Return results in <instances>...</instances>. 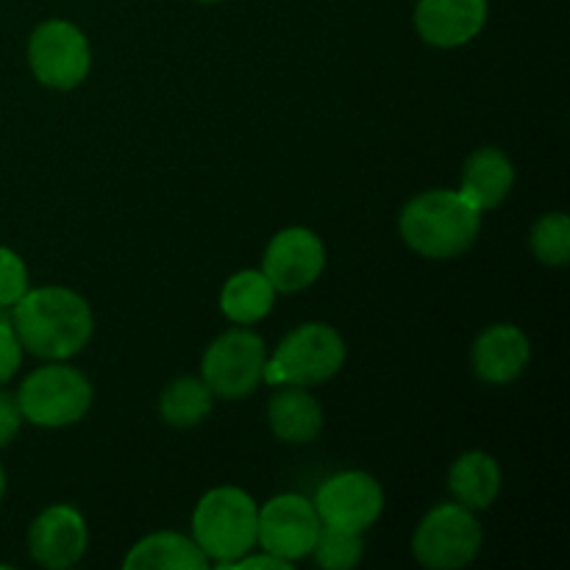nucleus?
Masks as SVG:
<instances>
[{
	"instance_id": "11",
	"label": "nucleus",
	"mask_w": 570,
	"mask_h": 570,
	"mask_svg": "<svg viewBox=\"0 0 570 570\" xmlns=\"http://www.w3.org/2000/svg\"><path fill=\"white\" fill-rule=\"evenodd\" d=\"M326 267V245L315 232L293 226L271 239L262 259V273L271 278L276 293H301L321 278Z\"/></svg>"
},
{
	"instance_id": "12",
	"label": "nucleus",
	"mask_w": 570,
	"mask_h": 570,
	"mask_svg": "<svg viewBox=\"0 0 570 570\" xmlns=\"http://www.w3.org/2000/svg\"><path fill=\"white\" fill-rule=\"evenodd\" d=\"M87 521L70 504H53L37 515L28 532V551L37 566L67 570L81 562L87 551Z\"/></svg>"
},
{
	"instance_id": "5",
	"label": "nucleus",
	"mask_w": 570,
	"mask_h": 570,
	"mask_svg": "<svg viewBox=\"0 0 570 570\" xmlns=\"http://www.w3.org/2000/svg\"><path fill=\"white\" fill-rule=\"evenodd\" d=\"M14 399L22 421L42 429H61L87 415L92 406V384L76 367L53 362L22 379Z\"/></svg>"
},
{
	"instance_id": "16",
	"label": "nucleus",
	"mask_w": 570,
	"mask_h": 570,
	"mask_svg": "<svg viewBox=\"0 0 570 570\" xmlns=\"http://www.w3.org/2000/svg\"><path fill=\"white\" fill-rule=\"evenodd\" d=\"M267 421L284 443H312L323 429V410L306 387L282 384L267 404Z\"/></svg>"
},
{
	"instance_id": "27",
	"label": "nucleus",
	"mask_w": 570,
	"mask_h": 570,
	"mask_svg": "<svg viewBox=\"0 0 570 570\" xmlns=\"http://www.w3.org/2000/svg\"><path fill=\"white\" fill-rule=\"evenodd\" d=\"M3 495H6V471L0 468V501H3Z\"/></svg>"
},
{
	"instance_id": "2",
	"label": "nucleus",
	"mask_w": 570,
	"mask_h": 570,
	"mask_svg": "<svg viewBox=\"0 0 570 570\" xmlns=\"http://www.w3.org/2000/svg\"><path fill=\"white\" fill-rule=\"evenodd\" d=\"M401 237L426 259L462 256L482 232V212L460 189H429L401 212Z\"/></svg>"
},
{
	"instance_id": "7",
	"label": "nucleus",
	"mask_w": 570,
	"mask_h": 570,
	"mask_svg": "<svg viewBox=\"0 0 570 570\" xmlns=\"http://www.w3.org/2000/svg\"><path fill=\"white\" fill-rule=\"evenodd\" d=\"M265 340L250 328H232L206 348L204 382L217 399H248L265 376Z\"/></svg>"
},
{
	"instance_id": "22",
	"label": "nucleus",
	"mask_w": 570,
	"mask_h": 570,
	"mask_svg": "<svg viewBox=\"0 0 570 570\" xmlns=\"http://www.w3.org/2000/svg\"><path fill=\"white\" fill-rule=\"evenodd\" d=\"M532 250L543 265L566 267L570 259V220L562 212H549L532 228Z\"/></svg>"
},
{
	"instance_id": "18",
	"label": "nucleus",
	"mask_w": 570,
	"mask_h": 570,
	"mask_svg": "<svg viewBox=\"0 0 570 570\" xmlns=\"http://www.w3.org/2000/svg\"><path fill=\"white\" fill-rule=\"evenodd\" d=\"M449 490L456 504L468 510H488L501 493V468L484 451H468L451 465Z\"/></svg>"
},
{
	"instance_id": "28",
	"label": "nucleus",
	"mask_w": 570,
	"mask_h": 570,
	"mask_svg": "<svg viewBox=\"0 0 570 570\" xmlns=\"http://www.w3.org/2000/svg\"><path fill=\"white\" fill-rule=\"evenodd\" d=\"M198 3H220V0H198Z\"/></svg>"
},
{
	"instance_id": "26",
	"label": "nucleus",
	"mask_w": 570,
	"mask_h": 570,
	"mask_svg": "<svg viewBox=\"0 0 570 570\" xmlns=\"http://www.w3.org/2000/svg\"><path fill=\"white\" fill-rule=\"evenodd\" d=\"M220 568L223 570H289L293 568V562L278 560V557L267 554V551H262L259 557H250V551H248V554L237 557V560L226 562V566H220Z\"/></svg>"
},
{
	"instance_id": "13",
	"label": "nucleus",
	"mask_w": 570,
	"mask_h": 570,
	"mask_svg": "<svg viewBox=\"0 0 570 570\" xmlns=\"http://www.w3.org/2000/svg\"><path fill=\"white\" fill-rule=\"evenodd\" d=\"M488 22V0H417L415 28L434 48H460Z\"/></svg>"
},
{
	"instance_id": "8",
	"label": "nucleus",
	"mask_w": 570,
	"mask_h": 570,
	"mask_svg": "<svg viewBox=\"0 0 570 570\" xmlns=\"http://www.w3.org/2000/svg\"><path fill=\"white\" fill-rule=\"evenodd\" d=\"M28 67L42 87L76 89L92 67V50L78 26L48 20L28 39Z\"/></svg>"
},
{
	"instance_id": "3",
	"label": "nucleus",
	"mask_w": 570,
	"mask_h": 570,
	"mask_svg": "<svg viewBox=\"0 0 570 570\" xmlns=\"http://www.w3.org/2000/svg\"><path fill=\"white\" fill-rule=\"evenodd\" d=\"M256 532L259 507L239 488L209 490L193 512V540L217 566L254 551Z\"/></svg>"
},
{
	"instance_id": "25",
	"label": "nucleus",
	"mask_w": 570,
	"mask_h": 570,
	"mask_svg": "<svg viewBox=\"0 0 570 570\" xmlns=\"http://www.w3.org/2000/svg\"><path fill=\"white\" fill-rule=\"evenodd\" d=\"M20 423L22 415L20 406H17V399L9 393H0V449H6V445L17 438Z\"/></svg>"
},
{
	"instance_id": "21",
	"label": "nucleus",
	"mask_w": 570,
	"mask_h": 570,
	"mask_svg": "<svg viewBox=\"0 0 570 570\" xmlns=\"http://www.w3.org/2000/svg\"><path fill=\"white\" fill-rule=\"evenodd\" d=\"M315 562L326 570H351L362 562L365 554V543H362L360 532H348V529L337 527H321L317 543L312 549Z\"/></svg>"
},
{
	"instance_id": "23",
	"label": "nucleus",
	"mask_w": 570,
	"mask_h": 570,
	"mask_svg": "<svg viewBox=\"0 0 570 570\" xmlns=\"http://www.w3.org/2000/svg\"><path fill=\"white\" fill-rule=\"evenodd\" d=\"M28 293L26 262L11 248L0 245V309L14 306Z\"/></svg>"
},
{
	"instance_id": "14",
	"label": "nucleus",
	"mask_w": 570,
	"mask_h": 570,
	"mask_svg": "<svg viewBox=\"0 0 570 570\" xmlns=\"http://www.w3.org/2000/svg\"><path fill=\"white\" fill-rule=\"evenodd\" d=\"M473 373L488 384H510L527 371L532 343L512 323H493L476 337L471 351Z\"/></svg>"
},
{
	"instance_id": "17",
	"label": "nucleus",
	"mask_w": 570,
	"mask_h": 570,
	"mask_svg": "<svg viewBox=\"0 0 570 570\" xmlns=\"http://www.w3.org/2000/svg\"><path fill=\"white\" fill-rule=\"evenodd\" d=\"M209 566L198 543L178 532L148 534L122 560L126 570H206Z\"/></svg>"
},
{
	"instance_id": "4",
	"label": "nucleus",
	"mask_w": 570,
	"mask_h": 570,
	"mask_svg": "<svg viewBox=\"0 0 570 570\" xmlns=\"http://www.w3.org/2000/svg\"><path fill=\"white\" fill-rule=\"evenodd\" d=\"M345 365V340L343 334L326 323H304L293 328L278 343L276 354L267 356L265 376L262 382L282 387H315L337 376Z\"/></svg>"
},
{
	"instance_id": "10",
	"label": "nucleus",
	"mask_w": 570,
	"mask_h": 570,
	"mask_svg": "<svg viewBox=\"0 0 570 570\" xmlns=\"http://www.w3.org/2000/svg\"><path fill=\"white\" fill-rule=\"evenodd\" d=\"M315 510L323 527L367 532L384 510V490L371 473L343 471L328 476L317 488Z\"/></svg>"
},
{
	"instance_id": "6",
	"label": "nucleus",
	"mask_w": 570,
	"mask_h": 570,
	"mask_svg": "<svg viewBox=\"0 0 570 570\" xmlns=\"http://www.w3.org/2000/svg\"><path fill=\"white\" fill-rule=\"evenodd\" d=\"M482 549V527L473 510L440 504L417 523L412 554L429 570H460L471 566Z\"/></svg>"
},
{
	"instance_id": "1",
	"label": "nucleus",
	"mask_w": 570,
	"mask_h": 570,
	"mask_svg": "<svg viewBox=\"0 0 570 570\" xmlns=\"http://www.w3.org/2000/svg\"><path fill=\"white\" fill-rule=\"evenodd\" d=\"M11 328L22 351L48 362H65L87 348L92 337V309L67 287L28 289L11 306Z\"/></svg>"
},
{
	"instance_id": "15",
	"label": "nucleus",
	"mask_w": 570,
	"mask_h": 570,
	"mask_svg": "<svg viewBox=\"0 0 570 570\" xmlns=\"http://www.w3.org/2000/svg\"><path fill=\"white\" fill-rule=\"evenodd\" d=\"M515 184V167L499 148H479L468 156L462 170L460 193L476 206L479 212L495 209L504 204Z\"/></svg>"
},
{
	"instance_id": "20",
	"label": "nucleus",
	"mask_w": 570,
	"mask_h": 570,
	"mask_svg": "<svg viewBox=\"0 0 570 570\" xmlns=\"http://www.w3.org/2000/svg\"><path fill=\"white\" fill-rule=\"evenodd\" d=\"M212 404H215V393L206 387L204 379L181 376L165 387L159 401V412L161 421L170 423V426L193 429L209 417Z\"/></svg>"
},
{
	"instance_id": "19",
	"label": "nucleus",
	"mask_w": 570,
	"mask_h": 570,
	"mask_svg": "<svg viewBox=\"0 0 570 570\" xmlns=\"http://www.w3.org/2000/svg\"><path fill=\"white\" fill-rule=\"evenodd\" d=\"M276 304V287L262 271H243L226 282L220 293L223 315L239 326L259 323Z\"/></svg>"
},
{
	"instance_id": "9",
	"label": "nucleus",
	"mask_w": 570,
	"mask_h": 570,
	"mask_svg": "<svg viewBox=\"0 0 570 570\" xmlns=\"http://www.w3.org/2000/svg\"><path fill=\"white\" fill-rule=\"evenodd\" d=\"M321 527L323 523L309 499L298 493H284L267 501L259 510L256 543L278 560L298 562L312 554Z\"/></svg>"
},
{
	"instance_id": "24",
	"label": "nucleus",
	"mask_w": 570,
	"mask_h": 570,
	"mask_svg": "<svg viewBox=\"0 0 570 570\" xmlns=\"http://www.w3.org/2000/svg\"><path fill=\"white\" fill-rule=\"evenodd\" d=\"M22 362V345L17 340L11 323L0 321V387L17 373Z\"/></svg>"
}]
</instances>
